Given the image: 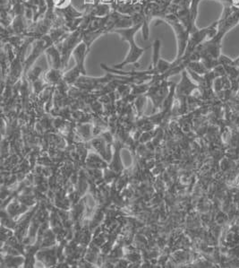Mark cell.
Returning <instances> with one entry per match:
<instances>
[{
    "label": "cell",
    "mask_w": 239,
    "mask_h": 268,
    "mask_svg": "<svg viewBox=\"0 0 239 268\" xmlns=\"http://www.w3.org/2000/svg\"><path fill=\"white\" fill-rule=\"evenodd\" d=\"M142 25L143 24H137L130 28L117 29V30L112 31V33H118L121 36L122 41H126L130 44L129 52L127 54L125 60L118 65H114L115 70H121L122 68L129 64H137L142 54L145 52V50L149 49V47L144 48V49L140 48L134 41V35L137 33L139 29L142 28Z\"/></svg>",
    "instance_id": "6da1fadb"
},
{
    "label": "cell",
    "mask_w": 239,
    "mask_h": 268,
    "mask_svg": "<svg viewBox=\"0 0 239 268\" xmlns=\"http://www.w3.org/2000/svg\"><path fill=\"white\" fill-rule=\"evenodd\" d=\"M163 20L166 21L167 24L171 25L174 30L178 41V55L176 60H180L186 52L190 37V32L179 20L176 14H167L163 17Z\"/></svg>",
    "instance_id": "7a4b0ae2"
},
{
    "label": "cell",
    "mask_w": 239,
    "mask_h": 268,
    "mask_svg": "<svg viewBox=\"0 0 239 268\" xmlns=\"http://www.w3.org/2000/svg\"><path fill=\"white\" fill-rule=\"evenodd\" d=\"M239 23V9L232 5H225L224 10L219 20L218 33L225 36L231 29L234 28Z\"/></svg>",
    "instance_id": "3957f363"
},
{
    "label": "cell",
    "mask_w": 239,
    "mask_h": 268,
    "mask_svg": "<svg viewBox=\"0 0 239 268\" xmlns=\"http://www.w3.org/2000/svg\"><path fill=\"white\" fill-rule=\"evenodd\" d=\"M197 88H198V86L194 84L188 77L187 70H184L182 72V80L176 87L177 94H179L180 97H187Z\"/></svg>",
    "instance_id": "277c9868"
},
{
    "label": "cell",
    "mask_w": 239,
    "mask_h": 268,
    "mask_svg": "<svg viewBox=\"0 0 239 268\" xmlns=\"http://www.w3.org/2000/svg\"><path fill=\"white\" fill-rule=\"evenodd\" d=\"M161 46H162V43H161V41L160 40H156L154 41L153 43V60H152V68L157 65L158 63V59L161 58L160 57V50H161Z\"/></svg>",
    "instance_id": "5b68a950"
},
{
    "label": "cell",
    "mask_w": 239,
    "mask_h": 268,
    "mask_svg": "<svg viewBox=\"0 0 239 268\" xmlns=\"http://www.w3.org/2000/svg\"><path fill=\"white\" fill-rule=\"evenodd\" d=\"M70 5V0H53V7L59 10L66 9Z\"/></svg>",
    "instance_id": "8992f818"
}]
</instances>
